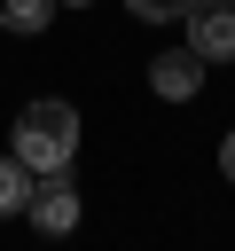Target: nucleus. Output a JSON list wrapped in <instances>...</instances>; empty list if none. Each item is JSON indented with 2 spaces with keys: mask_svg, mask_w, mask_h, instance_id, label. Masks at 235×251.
Segmentation results:
<instances>
[{
  "mask_svg": "<svg viewBox=\"0 0 235 251\" xmlns=\"http://www.w3.org/2000/svg\"><path fill=\"white\" fill-rule=\"evenodd\" d=\"M55 8H86V0H55Z\"/></svg>",
  "mask_w": 235,
  "mask_h": 251,
  "instance_id": "1a4fd4ad",
  "label": "nucleus"
},
{
  "mask_svg": "<svg viewBox=\"0 0 235 251\" xmlns=\"http://www.w3.org/2000/svg\"><path fill=\"white\" fill-rule=\"evenodd\" d=\"M125 8H133V16H149V24H172V16H188L196 0H125Z\"/></svg>",
  "mask_w": 235,
  "mask_h": 251,
  "instance_id": "0eeeda50",
  "label": "nucleus"
},
{
  "mask_svg": "<svg viewBox=\"0 0 235 251\" xmlns=\"http://www.w3.org/2000/svg\"><path fill=\"white\" fill-rule=\"evenodd\" d=\"M219 173H227V180H235V133H227V141H219Z\"/></svg>",
  "mask_w": 235,
  "mask_h": 251,
  "instance_id": "6e6552de",
  "label": "nucleus"
},
{
  "mask_svg": "<svg viewBox=\"0 0 235 251\" xmlns=\"http://www.w3.org/2000/svg\"><path fill=\"white\" fill-rule=\"evenodd\" d=\"M31 173H70V157H78V110L70 102H55V94H39V102H24L16 110V141H8Z\"/></svg>",
  "mask_w": 235,
  "mask_h": 251,
  "instance_id": "f257e3e1",
  "label": "nucleus"
},
{
  "mask_svg": "<svg viewBox=\"0 0 235 251\" xmlns=\"http://www.w3.org/2000/svg\"><path fill=\"white\" fill-rule=\"evenodd\" d=\"M149 86H157L164 102H188V94L204 86V55H196V47H180V55H157V63H149Z\"/></svg>",
  "mask_w": 235,
  "mask_h": 251,
  "instance_id": "20e7f679",
  "label": "nucleus"
},
{
  "mask_svg": "<svg viewBox=\"0 0 235 251\" xmlns=\"http://www.w3.org/2000/svg\"><path fill=\"white\" fill-rule=\"evenodd\" d=\"M188 47L204 63H235V0H196L188 8Z\"/></svg>",
  "mask_w": 235,
  "mask_h": 251,
  "instance_id": "7ed1b4c3",
  "label": "nucleus"
},
{
  "mask_svg": "<svg viewBox=\"0 0 235 251\" xmlns=\"http://www.w3.org/2000/svg\"><path fill=\"white\" fill-rule=\"evenodd\" d=\"M31 180H39V173H31V165H24V157H16V149H8V157H0V220H8V212H24V204H31Z\"/></svg>",
  "mask_w": 235,
  "mask_h": 251,
  "instance_id": "423d86ee",
  "label": "nucleus"
},
{
  "mask_svg": "<svg viewBox=\"0 0 235 251\" xmlns=\"http://www.w3.org/2000/svg\"><path fill=\"white\" fill-rule=\"evenodd\" d=\"M24 212H31L39 235H70V227H78V188H70V173H39Z\"/></svg>",
  "mask_w": 235,
  "mask_h": 251,
  "instance_id": "f03ea898",
  "label": "nucleus"
},
{
  "mask_svg": "<svg viewBox=\"0 0 235 251\" xmlns=\"http://www.w3.org/2000/svg\"><path fill=\"white\" fill-rule=\"evenodd\" d=\"M55 24V0H0V31H16V39H39Z\"/></svg>",
  "mask_w": 235,
  "mask_h": 251,
  "instance_id": "39448f33",
  "label": "nucleus"
}]
</instances>
